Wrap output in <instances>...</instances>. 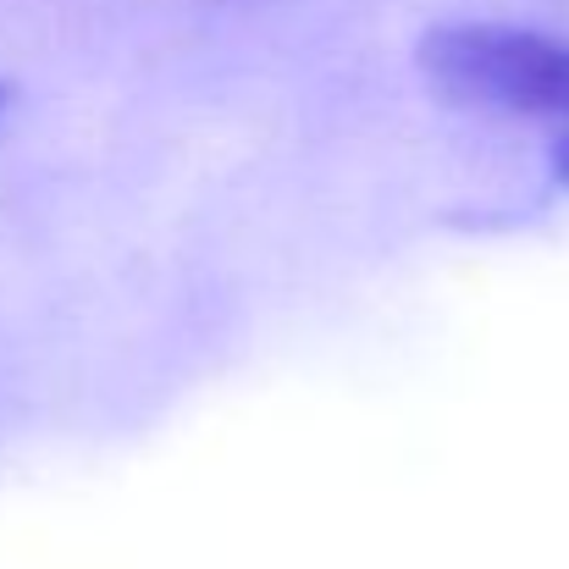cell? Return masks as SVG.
Wrapping results in <instances>:
<instances>
[{"label":"cell","instance_id":"6da1fadb","mask_svg":"<svg viewBox=\"0 0 569 569\" xmlns=\"http://www.w3.org/2000/svg\"><path fill=\"white\" fill-rule=\"evenodd\" d=\"M426 56L448 89L553 128L569 156V44L526 28H442Z\"/></svg>","mask_w":569,"mask_h":569}]
</instances>
